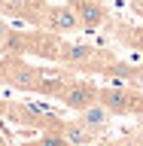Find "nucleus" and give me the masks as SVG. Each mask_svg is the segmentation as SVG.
Here are the masks:
<instances>
[{
    "label": "nucleus",
    "mask_w": 143,
    "mask_h": 146,
    "mask_svg": "<svg viewBox=\"0 0 143 146\" xmlns=\"http://www.w3.org/2000/svg\"><path fill=\"white\" fill-rule=\"evenodd\" d=\"M98 104L110 116H140L143 113V91L137 85H98Z\"/></svg>",
    "instance_id": "f257e3e1"
},
{
    "label": "nucleus",
    "mask_w": 143,
    "mask_h": 146,
    "mask_svg": "<svg viewBox=\"0 0 143 146\" xmlns=\"http://www.w3.org/2000/svg\"><path fill=\"white\" fill-rule=\"evenodd\" d=\"M110 55L107 52H98L94 46H85V43H64L61 40V49H58V58L55 61L61 64L64 70H85V73H100V67L107 64Z\"/></svg>",
    "instance_id": "f03ea898"
},
{
    "label": "nucleus",
    "mask_w": 143,
    "mask_h": 146,
    "mask_svg": "<svg viewBox=\"0 0 143 146\" xmlns=\"http://www.w3.org/2000/svg\"><path fill=\"white\" fill-rule=\"evenodd\" d=\"M0 82H6L12 88L34 94V82H37V67L25 61V55H3L0 58Z\"/></svg>",
    "instance_id": "7ed1b4c3"
},
{
    "label": "nucleus",
    "mask_w": 143,
    "mask_h": 146,
    "mask_svg": "<svg viewBox=\"0 0 143 146\" xmlns=\"http://www.w3.org/2000/svg\"><path fill=\"white\" fill-rule=\"evenodd\" d=\"M58 104H64L67 110H73V113H79V110H85L88 104H94L98 100V85L88 79H67V85L61 88V94H58Z\"/></svg>",
    "instance_id": "20e7f679"
},
{
    "label": "nucleus",
    "mask_w": 143,
    "mask_h": 146,
    "mask_svg": "<svg viewBox=\"0 0 143 146\" xmlns=\"http://www.w3.org/2000/svg\"><path fill=\"white\" fill-rule=\"evenodd\" d=\"M40 27L49 31V34H55V36H67V34H73V31H79V21H76L73 9L67 6V3H55V6H46Z\"/></svg>",
    "instance_id": "39448f33"
},
{
    "label": "nucleus",
    "mask_w": 143,
    "mask_h": 146,
    "mask_svg": "<svg viewBox=\"0 0 143 146\" xmlns=\"http://www.w3.org/2000/svg\"><path fill=\"white\" fill-rule=\"evenodd\" d=\"M46 6H49L46 0H0V15L15 18V21H27V25L40 27Z\"/></svg>",
    "instance_id": "423d86ee"
},
{
    "label": "nucleus",
    "mask_w": 143,
    "mask_h": 146,
    "mask_svg": "<svg viewBox=\"0 0 143 146\" xmlns=\"http://www.w3.org/2000/svg\"><path fill=\"white\" fill-rule=\"evenodd\" d=\"M67 6L73 9V15L79 21L82 31H100L107 21V6L104 0H70Z\"/></svg>",
    "instance_id": "0eeeda50"
},
{
    "label": "nucleus",
    "mask_w": 143,
    "mask_h": 146,
    "mask_svg": "<svg viewBox=\"0 0 143 146\" xmlns=\"http://www.w3.org/2000/svg\"><path fill=\"white\" fill-rule=\"evenodd\" d=\"M100 76L113 79L116 85H140V82H143V67H134V64L119 61V58H113V55H110L107 64L100 67Z\"/></svg>",
    "instance_id": "6e6552de"
},
{
    "label": "nucleus",
    "mask_w": 143,
    "mask_h": 146,
    "mask_svg": "<svg viewBox=\"0 0 143 146\" xmlns=\"http://www.w3.org/2000/svg\"><path fill=\"white\" fill-rule=\"evenodd\" d=\"M67 70H58V67H37V82H34V94H43V98H58L61 88L67 85Z\"/></svg>",
    "instance_id": "1a4fd4ad"
},
{
    "label": "nucleus",
    "mask_w": 143,
    "mask_h": 146,
    "mask_svg": "<svg viewBox=\"0 0 143 146\" xmlns=\"http://www.w3.org/2000/svg\"><path fill=\"white\" fill-rule=\"evenodd\" d=\"M110 119H113V116H110L107 110H104L98 100H94V104H88L85 110H79V119H76V122H82V125L88 128L91 134L98 137V134H104V131L110 128Z\"/></svg>",
    "instance_id": "9d476101"
},
{
    "label": "nucleus",
    "mask_w": 143,
    "mask_h": 146,
    "mask_svg": "<svg viewBox=\"0 0 143 146\" xmlns=\"http://www.w3.org/2000/svg\"><path fill=\"white\" fill-rule=\"evenodd\" d=\"M12 31H15V27H12L6 18L0 15V55H6V52H9V43H12Z\"/></svg>",
    "instance_id": "9b49d317"
},
{
    "label": "nucleus",
    "mask_w": 143,
    "mask_h": 146,
    "mask_svg": "<svg viewBox=\"0 0 143 146\" xmlns=\"http://www.w3.org/2000/svg\"><path fill=\"white\" fill-rule=\"evenodd\" d=\"M88 146H122V143H110V140H91Z\"/></svg>",
    "instance_id": "f8f14e48"
},
{
    "label": "nucleus",
    "mask_w": 143,
    "mask_h": 146,
    "mask_svg": "<svg viewBox=\"0 0 143 146\" xmlns=\"http://www.w3.org/2000/svg\"><path fill=\"white\" fill-rule=\"evenodd\" d=\"M134 12H137V15H143V0H134Z\"/></svg>",
    "instance_id": "ddd939ff"
},
{
    "label": "nucleus",
    "mask_w": 143,
    "mask_h": 146,
    "mask_svg": "<svg viewBox=\"0 0 143 146\" xmlns=\"http://www.w3.org/2000/svg\"><path fill=\"white\" fill-rule=\"evenodd\" d=\"M0 146H6V143H3V137H0Z\"/></svg>",
    "instance_id": "4468645a"
}]
</instances>
